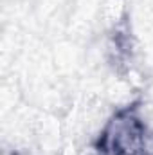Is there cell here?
<instances>
[{
  "instance_id": "1",
  "label": "cell",
  "mask_w": 153,
  "mask_h": 155,
  "mask_svg": "<svg viewBox=\"0 0 153 155\" xmlns=\"http://www.w3.org/2000/svg\"><path fill=\"white\" fill-rule=\"evenodd\" d=\"M99 148L105 155H141L144 150V124L130 110L117 114L101 135Z\"/></svg>"
}]
</instances>
